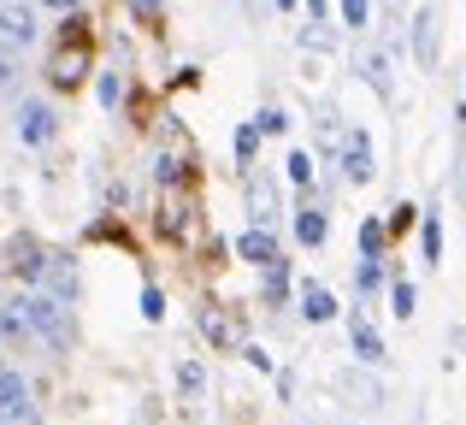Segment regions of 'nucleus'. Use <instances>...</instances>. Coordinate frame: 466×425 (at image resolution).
<instances>
[{
    "label": "nucleus",
    "mask_w": 466,
    "mask_h": 425,
    "mask_svg": "<svg viewBox=\"0 0 466 425\" xmlns=\"http://www.w3.org/2000/svg\"><path fill=\"white\" fill-rule=\"evenodd\" d=\"M54 89H77L83 77H89V30H83V18L71 12L66 18V42H59V54H54Z\"/></svg>",
    "instance_id": "obj_1"
},
{
    "label": "nucleus",
    "mask_w": 466,
    "mask_h": 425,
    "mask_svg": "<svg viewBox=\"0 0 466 425\" xmlns=\"http://www.w3.org/2000/svg\"><path fill=\"white\" fill-rule=\"evenodd\" d=\"M18 319L30 325V331H42L54 349H66L71 343V319H66V301H54V296H24L18 301Z\"/></svg>",
    "instance_id": "obj_2"
},
{
    "label": "nucleus",
    "mask_w": 466,
    "mask_h": 425,
    "mask_svg": "<svg viewBox=\"0 0 466 425\" xmlns=\"http://www.w3.org/2000/svg\"><path fill=\"white\" fill-rule=\"evenodd\" d=\"M201 337H207V343H218V349H237V355H242V343H248L237 308H207L201 313Z\"/></svg>",
    "instance_id": "obj_3"
},
{
    "label": "nucleus",
    "mask_w": 466,
    "mask_h": 425,
    "mask_svg": "<svg viewBox=\"0 0 466 425\" xmlns=\"http://www.w3.org/2000/svg\"><path fill=\"white\" fill-rule=\"evenodd\" d=\"M35 42V12L24 6V0H0V47H30Z\"/></svg>",
    "instance_id": "obj_4"
},
{
    "label": "nucleus",
    "mask_w": 466,
    "mask_h": 425,
    "mask_svg": "<svg viewBox=\"0 0 466 425\" xmlns=\"http://www.w3.org/2000/svg\"><path fill=\"white\" fill-rule=\"evenodd\" d=\"M154 177L166 189H183L195 177V154H189V142H183V137H177V148H171V154H159V160H154Z\"/></svg>",
    "instance_id": "obj_5"
},
{
    "label": "nucleus",
    "mask_w": 466,
    "mask_h": 425,
    "mask_svg": "<svg viewBox=\"0 0 466 425\" xmlns=\"http://www.w3.org/2000/svg\"><path fill=\"white\" fill-rule=\"evenodd\" d=\"M0 420H6V425L35 420V414H30V384H24L18 372H0Z\"/></svg>",
    "instance_id": "obj_6"
},
{
    "label": "nucleus",
    "mask_w": 466,
    "mask_h": 425,
    "mask_svg": "<svg viewBox=\"0 0 466 425\" xmlns=\"http://www.w3.org/2000/svg\"><path fill=\"white\" fill-rule=\"evenodd\" d=\"M342 172H349L354 184L372 177V142H366V130H349V142H342Z\"/></svg>",
    "instance_id": "obj_7"
},
{
    "label": "nucleus",
    "mask_w": 466,
    "mask_h": 425,
    "mask_svg": "<svg viewBox=\"0 0 466 425\" xmlns=\"http://www.w3.org/2000/svg\"><path fill=\"white\" fill-rule=\"evenodd\" d=\"M42 278H47V289H54V301H71V296H77V266H71L66 254H47V260H42Z\"/></svg>",
    "instance_id": "obj_8"
},
{
    "label": "nucleus",
    "mask_w": 466,
    "mask_h": 425,
    "mask_svg": "<svg viewBox=\"0 0 466 425\" xmlns=\"http://www.w3.org/2000/svg\"><path fill=\"white\" fill-rule=\"evenodd\" d=\"M18 137L30 142V148H42V142H54V113H47L42 101H30V106L18 113Z\"/></svg>",
    "instance_id": "obj_9"
},
{
    "label": "nucleus",
    "mask_w": 466,
    "mask_h": 425,
    "mask_svg": "<svg viewBox=\"0 0 466 425\" xmlns=\"http://www.w3.org/2000/svg\"><path fill=\"white\" fill-rule=\"evenodd\" d=\"M237 254H242L248 266H266V260H278V242H272V230H266V225H248V230H242V242H237Z\"/></svg>",
    "instance_id": "obj_10"
},
{
    "label": "nucleus",
    "mask_w": 466,
    "mask_h": 425,
    "mask_svg": "<svg viewBox=\"0 0 466 425\" xmlns=\"http://www.w3.org/2000/svg\"><path fill=\"white\" fill-rule=\"evenodd\" d=\"M42 260H47V254L35 248L30 237H18V242H12V272H18V278H30V284H35V278H42Z\"/></svg>",
    "instance_id": "obj_11"
},
{
    "label": "nucleus",
    "mask_w": 466,
    "mask_h": 425,
    "mask_svg": "<svg viewBox=\"0 0 466 425\" xmlns=\"http://www.w3.org/2000/svg\"><path fill=\"white\" fill-rule=\"evenodd\" d=\"M413 54H420L425 71L437 66V18H431V12H420V24H413Z\"/></svg>",
    "instance_id": "obj_12"
},
{
    "label": "nucleus",
    "mask_w": 466,
    "mask_h": 425,
    "mask_svg": "<svg viewBox=\"0 0 466 425\" xmlns=\"http://www.w3.org/2000/svg\"><path fill=\"white\" fill-rule=\"evenodd\" d=\"M301 313H308L313 325H325V319H337V301H330L319 284H301Z\"/></svg>",
    "instance_id": "obj_13"
},
{
    "label": "nucleus",
    "mask_w": 466,
    "mask_h": 425,
    "mask_svg": "<svg viewBox=\"0 0 466 425\" xmlns=\"http://www.w3.org/2000/svg\"><path fill=\"white\" fill-rule=\"evenodd\" d=\"M354 355H360L366 367H378V360H384V337H378L366 319H354Z\"/></svg>",
    "instance_id": "obj_14"
},
{
    "label": "nucleus",
    "mask_w": 466,
    "mask_h": 425,
    "mask_svg": "<svg viewBox=\"0 0 466 425\" xmlns=\"http://www.w3.org/2000/svg\"><path fill=\"white\" fill-rule=\"evenodd\" d=\"M289 296V260L278 254V260H266V301H284Z\"/></svg>",
    "instance_id": "obj_15"
},
{
    "label": "nucleus",
    "mask_w": 466,
    "mask_h": 425,
    "mask_svg": "<svg viewBox=\"0 0 466 425\" xmlns=\"http://www.w3.org/2000/svg\"><path fill=\"white\" fill-rule=\"evenodd\" d=\"M296 237L308 242V248H319V242H325V213H296Z\"/></svg>",
    "instance_id": "obj_16"
},
{
    "label": "nucleus",
    "mask_w": 466,
    "mask_h": 425,
    "mask_svg": "<svg viewBox=\"0 0 466 425\" xmlns=\"http://www.w3.org/2000/svg\"><path fill=\"white\" fill-rule=\"evenodd\" d=\"M390 308H396V319H413V284H408V278L390 284Z\"/></svg>",
    "instance_id": "obj_17"
},
{
    "label": "nucleus",
    "mask_w": 466,
    "mask_h": 425,
    "mask_svg": "<svg viewBox=\"0 0 466 425\" xmlns=\"http://www.w3.org/2000/svg\"><path fill=\"white\" fill-rule=\"evenodd\" d=\"M289 184H301V189L313 184V154H308V148H296V154H289Z\"/></svg>",
    "instance_id": "obj_18"
},
{
    "label": "nucleus",
    "mask_w": 466,
    "mask_h": 425,
    "mask_svg": "<svg viewBox=\"0 0 466 425\" xmlns=\"http://www.w3.org/2000/svg\"><path fill=\"white\" fill-rule=\"evenodd\" d=\"M360 248L366 260H384V225H360Z\"/></svg>",
    "instance_id": "obj_19"
},
{
    "label": "nucleus",
    "mask_w": 466,
    "mask_h": 425,
    "mask_svg": "<svg viewBox=\"0 0 466 425\" xmlns=\"http://www.w3.org/2000/svg\"><path fill=\"white\" fill-rule=\"evenodd\" d=\"M366 12H372V0H342V24H349V30H360Z\"/></svg>",
    "instance_id": "obj_20"
},
{
    "label": "nucleus",
    "mask_w": 466,
    "mask_h": 425,
    "mask_svg": "<svg viewBox=\"0 0 466 425\" xmlns=\"http://www.w3.org/2000/svg\"><path fill=\"white\" fill-rule=\"evenodd\" d=\"M254 148H260V130L242 125V130H237V160H254Z\"/></svg>",
    "instance_id": "obj_21"
},
{
    "label": "nucleus",
    "mask_w": 466,
    "mask_h": 425,
    "mask_svg": "<svg viewBox=\"0 0 466 425\" xmlns=\"http://www.w3.org/2000/svg\"><path fill=\"white\" fill-rule=\"evenodd\" d=\"M437 254H443V225L425 218V260H437Z\"/></svg>",
    "instance_id": "obj_22"
},
{
    "label": "nucleus",
    "mask_w": 466,
    "mask_h": 425,
    "mask_svg": "<svg viewBox=\"0 0 466 425\" xmlns=\"http://www.w3.org/2000/svg\"><path fill=\"white\" fill-rule=\"evenodd\" d=\"M301 42H308V47H319V54H325V47H330V42H337V35H330V30H325V24H308V30H301Z\"/></svg>",
    "instance_id": "obj_23"
},
{
    "label": "nucleus",
    "mask_w": 466,
    "mask_h": 425,
    "mask_svg": "<svg viewBox=\"0 0 466 425\" xmlns=\"http://www.w3.org/2000/svg\"><path fill=\"white\" fill-rule=\"evenodd\" d=\"M413 213H420V207H396V213H390V225H384V237H401V230L413 225Z\"/></svg>",
    "instance_id": "obj_24"
},
{
    "label": "nucleus",
    "mask_w": 466,
    "mask_h": 425,
    "mask_svg": "<svg viewBox=\"0 0 466 425\" xmlns=\"http://www.w3.org/2000/svg\"><path fill=\"white\" fill-rule=\"evenodd\" d=\"M284 125H289V118L278 113V106H266V113H260V137H278V130H284Z\"/></svg>",
    "instance_id": "obj_25"
},
{
    "label": "nucleus",
    "mask_w": 466,
    "mask_h": 425,
    "mask_svg": "<svg viewBox=\"0 0 466 425\" xmlns=\"http://www.w3.org/2000/svg\"><path fill=\"white\" fill-rule=\"evenodd\" d=\"M142 313H148V319H166V296H159V289H142Z\"/></svg>",
    "instance_id": "obj_26"
},
{
    "label": "nucleus",
    "mask_w": 466,
    "mask_h": 425,
    "mask_svg": "<svg viewBox=\"0 0 466 425\" xmlns=\"http://www.w3.org/2000/svg\"><path fill=\"white\" fill-rule=\"evenodd\" d=\"M177 384H183V390H189V396H195V390H201V384H207V372H201V367H195V360H189V367H183V372H177Z\"/></svg>",
    "instance_id": "obj_27"
},
{
    "label": "nucleus",
    "mask_w": 466,
    "mask_h": 425,
    "mask_svg": "<svg viewBox=\"0 0 466 425\" xmlns=\"http://www.w3.org/2000/svg\"><path fill=\"white\" fill-rule=\"evenodd\" d=\"M118 95H125V83H118V77H101V101L118 106Z\"/></svg>",
    "instance_id": "obj_28"
},
{
    "label": "nucleus",
    "mask_w": 466,
    "mask_h": 425,
    "mask_svg": "<svg viewBox=\"0 0 466 425\" xmlns=\"http://www.w3.org/2000/svg\"><path fill=\"white\" fill-rule=\"evenodd\" d=\"M42 6H54V12H77L83 0H42Z\"/></svg>",
    "instance_id": "obj_29"
}]
</instances>
